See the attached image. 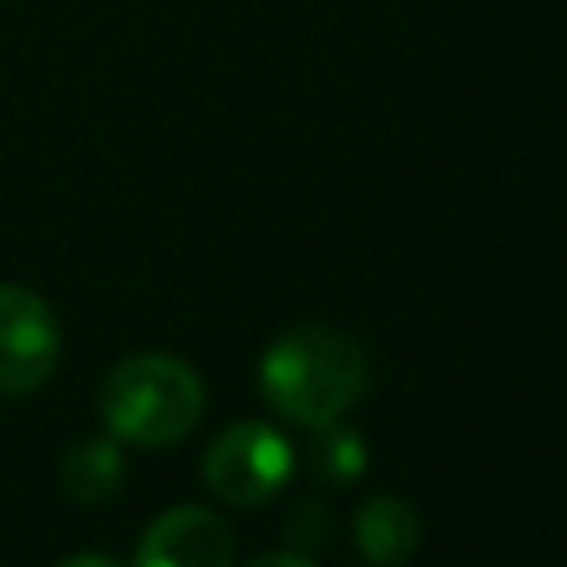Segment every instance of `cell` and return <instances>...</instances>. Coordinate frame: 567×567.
Segmentation results:
<instances>
[{"mask_svg": "<svg viewBox=\"0 0 567 567\" xmlns=\"http://www.w3.org/2000/svg\"><path fill=\"white\" fill-rule=\"evenodd\" d=\"M261 394L266 403L297 421V425H328L341 421L368 385L363 354L350 337L332 328H292L261 354Z\"/></svg>", "mask_w": 567, "mask_h": 567, "instance_id": "cell-1", "label": "cell"}, {"mask_svg": "<svg viewBox=\"0 0 567 567\" xmlns=\"http://www.w3.org/2000/svg\"><path fill=\"white\" fill-rule=\"evenodd\" d=\"M97 412L115 439L168 447L195 430L204 412V385L177 354H133L102 381Z\"/></svg>", "mask_w": 567, "mask_h": 567, "instance_id": "cell-2", "label": "cell"}, {"mask_svg": "<svg viewBox=\"0 0 567 567\" xmlns=\"http://www.w3.org/2000/svg\"><path fill=\"white\" fill-rule=\"evenodd\" d=\"M292 443L266 421L226 425L204 452V483L226 505H261L292 474Z\"/></svg>", "mask_w": 567, "mask_h": 567, "instance_id": "cell-3", "label": "cell"}, {"mask_svg": "<svg viewBox=\"0 0 567 567\" xmlns=\"http://www.w3.org/2000/svg\"><path fill=\"white\" fill-rule=\"evenodd\" d=\"M58 319L22 284H0V394H31L58 368Z\"/></svg>", "mask_w": 567, "mask_h": 567, "instance_id": "cell-4", "label": "cell"}, {"mask_svg": "<svg viewBox=\"0 0 567 567\" xmlns=\"http://www.w3.org/2000/svg\"><path fill=\"white\" fill-rule=\"evenodd\" d=\"M230 527L204 505H177L142 532L133 567H230Z\"/></svg>", "mask_w": 567, "mask_h": 567, "instance_id": "cell-5", "label": "cell"}, {"mask_svg": "<svg viewBox=\"0 0 567 567\" xmlns=\"http://www.w3.org/2000/svg\"><path fill=\"white\" fill-rule=\"evenodd\" d=\"M354 540H359L368 563L399 567L421 545V518L399 496H372V501H363V509L354 518Z\"/></svg>", "mask_w": 567, "mask_h": 567, "instance_id": "cell-6", "label": "cell"}, {"mask_svg": "<svg viewBox=\"0 0 567 567\" xmlns=\"http://www.w3.org/2000/svg\"><path fill=\"white\" fill-rule=\"evenodd\" d=\"M120 483H124V456L106 439H89V443L71 447L62 461V487H66V496H75L84 505L115 496Z\"/></svg>", "mask_w": 567, "mask_h": 567, "instance_id": "cell-7", "label": "cell"}, {"mask_svg": "<svg viewBox=\"0 0 567 567\" xmlns=\"http://www.w3.org/2000/svg\"><path fill=\"white\" fill-rule=\"evenodd\" d=\"M306 461H310V474H315L319 483L341 487V483H354V478L363 474L368 447H363V439H359L350 425L328 421V425H315V439H310Z\"/></svg>", "mask_w": 567, "mask_h": 567, "instance_id": "cell-8", "label": "cell"}, {"mask_svg": "<svg viewBox=\"0 0 567 567\" xmlns=\"http://www.w3.org/2000/svg\"><path fill=\"white\" fill-rule=\"evenodd\" d=\"M248 567H310L301 554H288V549H275V554H261V558H252Z\"/></svg>", "mask_w": 567, "mask_h": 567, "instance_id": "cell-9", "label": "cell"}, {"mask_svg": "<svg viewBox=\"0 0 567 567\" xmlns=\"http://www.w3.org/2000/svg\"><path fill=\"white\" fill-rule=\"evenodd\" d=\"M58 567H120L115 558H106V554H71L66 563H58Z\"/></svg>", "mask_w": 567, "mask_h": 567, "instance_id": "cell-10", "label": "cell"}]
</instances>
